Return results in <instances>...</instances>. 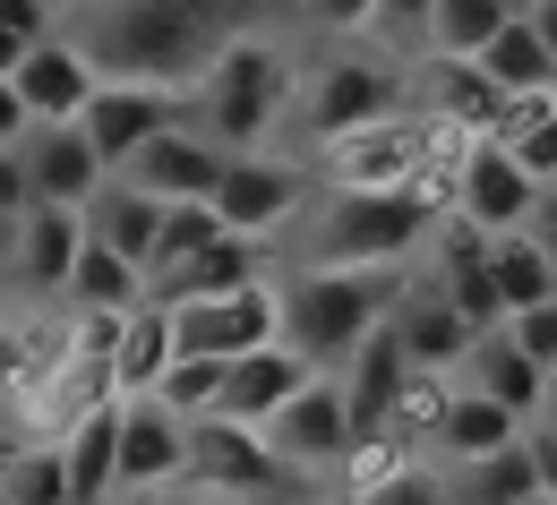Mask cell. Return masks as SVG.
<instances>
[{
    "mask_svg": "<svg viewBox=\"0 0 557 505\" xmlns=\"http://www.w3.org/2000/svg\"><path fill=\"white\" fill-rule=\"evenodd\" d=\"M481 61H488V77H497L506 94H523V86H557V43L541 35V17H532V9H515V17L488 35Z\"/></svg>",
    "mask_w": 557,
    "mask_h": 505,
    "instance_id": "29",
    "label": "cell"
},
{
    "mask_svg": "<svg viewBox=\"0 0 557 505\" xmlns=\"http://www.w3.org/2000/svg\"><path fill=\"white\" fill-rule=\"evenodd\" d=\"M189 489H214L232 505H275L292 489V471H283V454L267 445L258 420L207 412V420H189Z\"/></svg>",
    "mask_w": 557,
    "mask_h": 505,
    "instance_id": "6",
    "label": "cell"
},
{
    "mask_svg": "<svg viewBox=\"0 0 557 505\" xmlns=\"http://www.w3.org/2000/svg\"><path fill=\"white\" fill-rule=\"evenodd\" d=\"M223 377H232V361H214V352H181V361L163 368V403L172 412H189V420H207V412H223Z\"/></svg>",
    "mask_w": 557,
    "mask_h": 505,
    "instance_id": "33",
    "label": "cell"
},
{
    "mask_svg": "<svg viewBox=\"0 0 557 505\" xmlns=\"http://www.w3.org/2000/svg\"><path fill=\"white\" fill-rule=\"evenodd\" d=\"M437 206L420 189H309V206L283 223V266H420Z\"/></svg>",
    "mask_w": 557,
    "mask_h": 505,
    "instance_id": "2",
    "label": "cell"
},
{
    "mask_svg": "<svg viewBox=\"0 0 557 505\" xmlns=\"http://www.w3.org/2000/svg\"><path fill=\"white\" fill-rule=\"evenodd\" d=\"M309 189H318V172H309L300 154L258 146V154H232V163H223L214 206H223V223H232V231H267V240H283V223L309 206Z\"/></svg>",
    "mask_w": 557,
    "mask_h": 505,
    "instance_id": "8",
    "label": "cell"
},
{
    "mask_svg": "<svg viewBox=\"0 0 557 505\" xmlns=\"http://www.w3.org/2000/svg\"><path fill=\"white\" fill-rule=\"evenodd\" d=\"M523 505H557V497H549V489H532V497H523Z\"/></svg>",
    "mask_w": 557,
    "mask_h": 505,
    "instance_id": "47",
    "label": "cell"
},
{
    "mask_svg": "<svg viewBox=\"0 0 557 505\" xmlns=\"http://www.w3.org/2000/svg\"><path fill=\"white\" fill-rule=\"evenodd\" d=\"M214 231H223V206H214V198H172V206H163V231H154V257H146V283L163 291Z\"/></svg>",
    "mask_w": 557,
    "mask_h": 505,
    "instance_id": "31",
    "label": "cell"
},
{
    "mask_svg": "<svg viewBox=\"0 0 557 505\" xmlns=\"http://www.w3.org/2000/svg\"><path fill=\"white\" fill-rule=\"evenodd\" d=\"M515 9H541V0H515Z\"/></svg>",
    "mask_w": 557,
    "mask_h": 505,
    "instance_id": "48",
    "label": "cell"
},
{
    "mask_svg": "<svg viewBox=\"0 0 557 505\" xmlns=\"http://www.w3.org/2000/svg\"><path fill=\"white\" fill-rule=\"evenodd\" d=\"M35 206V180H26V154L17 146H0V249H9V231H17V215Z\"/></svg>",
    "mask_w": 557,
    "mask_h": 505,
    "instance_id": "37",
    "label": "cell"
},
{
    "mask_svg": "<svg viewBox=\"0 0 557 505\" xmlns=\"http://www.w3.org/2000/svg\"><path fill=\"white\" fill-rule=\"evenodd\" d=\"M532 454H541V489L557 497V420H532Z\"/></svg>",
    "mask_w": 557,
    "mask_h": 505,
    "instance_id": "41",
    "label": "cell"
},
{
    "mask_svg": "<svg viewBox=\"0 0 557 505\" xmlns=\"http://www.w3.org/2000/svg\"><path fill=\"white\" fill-rule=\"evenodd\" d=\"M52 326H61V300H35V291L0 283V412L26 394V377L52 361Z\"/></svg>",
    "mask_w": 557,
    "mask_h": 505,
    "instance_id": "22",
    "label": "cell"
},
{
    "mask_svg": "<svg viewBox=\"0 0 557 505\" xmlns=\"http://www.w3.org/2000/svg\"><path fill=\"white\" fill-rule=\"evenodd\" d=\"M309 377H318V361H309L292 334H275V343H258V352H240V361H232V377H223V412L267 429L283 403L309 386Z\"/></svg>",
    "mask_w": 557,
    "mask_h": 505,
    "instance_id": "19",
    "label": "cell"
},
{
    "mask_svg": "<svg viewBox=\"0 0 557 505\" xmlns=\"http://www.w3.org/2000/svg\"><path fill=\"white\" fill-rule=\"evenodd\" d=\"M412 112V61H395L369 35H300V70H292V112H283V154H318L360 121Z\"/></svg>",
    "mask_w": 557,
    "mask_h": 505,
    "instance_id": "1",
    "label": "cell"
},
{
    "mask_svg": "<svg viewBox=\"0 0 557 505\" xmlns=\"http://www.w3.org/2000/svg\"><path fill=\"white\" fill-rule=\"evenodd\" d=\"M455 386H472V394H497V403H515L523 420H541V412H549V368L523 352L515 317H506V326H481V334L463 343V361H455Z\"/></svg>",
    "mask_w": 557,
    "mask_h": 505,
    "instance_id": "16",
    "label": "cell"
},
{
    "mask_svg": "<svg viewBox=\"0 0 557 505\" xmlns=\"http://www.w3.org/2000/svg\"><path fill=\"white\" fill-rule=\"evenodd\" d=\"M429 163H437V121L420 103L386 112V121H360V129H344V138H326L309 154V172L326 189H420V198H429Z\"/></svg>",
    "mask_w": 557,
    "mask_h": 505,
    "instance_id": "5",
    "label": "cell"
},
{
    "mask_svg": "<svg viewBox=\"0 0 557 505\" xmlns=\"http://www.w3.org/2000/svg\"><path fill=\"white\" fill-rule=\"evenodd\" d=\"M223 163H232V146H223V138H207L198 121H172V129H163V138H146L138 154L121 163V172H129L138 189H154V198L172 206V198H214Z\"/></svg>",
    "mask_w": 557,
    "mask_h": 505,
    "instance_id": "15",
    "label": "cell"
},
{
    "mask_svg": "<svg viewBox=\"0 0 557 505\" xmlns=\"http://www.w3.org/2000/svg\"><path fill=\"white\" fill-rule=\"evenodd\" d=\"M377 0H300V35H369Z\"/></svg>",
    "mask_w": 557,
    "mask_h": 505,
    "instance_id": "36",
    "label": "cell"
},
{
    "mask_svg": "<svg viewBox=\"0 0 557 505\" xmlns=\"http://www.w3.org/2000/svg\"><path fill=\"white\" fill-rule=\"evenodd\" d=\"M95 86H103V70L77 52L70 35H35L26 61H17V94H26L35 121H77V112L95 103Z\"/></svg>",
    "mask_w": 557,
    "mask_h": 505,
    "instance_id": "18",
    "label": "cell"
},
{
    "mask_svg": "<svg viewBox=\"0 0 557 505\" xmlns=\"http://www.w3.org/2000/svg\"><path fill=\"white\" fill-rule=\"evenodd\" d=\"M532 17H541V35H549V43H557V0H541V9H532Z\"/></svg>",
    "mask_w": 557,
    "mask_h": 505,
    "instance_id": "45",
    "label": "cell"
},
{
    "mask_svg": "<svg viewBox=\"0 0 557 505\" xmlns=\"http://www.w3.org/2000/svg\"><path fill=\"white\" fill-rule=\"evenodd\" d=\"M26 180H35V198H61V206H86L103 180H112V163H103V146L86 138V121H35L26 138Z\"/></svg>",
    "mask_w": 557,
    "mask_h": 505,
    "instance_id": "17",
    "label": "cell"
},
{
    "mask_svg": "<svg viewBox=\"0 0 557 505\" xmlns=\"http://www.w3.org/2000/svg\"><path fill=\"white\" fill-rule=\"evenodd\" d=\"M541 189H549V180H541L506 138H472V154H463L446 206H455L463 223H481V231H523L532 206H541Z\"/></svg>",
    "mask_w": 557,
    "mask_h": 505,
    "instance_id": "11",
    "label": "cell"
},
{
    "mask_svg": "<svg viewBox=\"0 0 557 505\" xmlns=\"http://www.w3.org/2000/svg\"><path fill=\"white\" fill-rule=\"evenodd\" d=\"M26 43H35V35H17V26H0V77H17V61H26Z\"/></svg>",
    "mask_w": 557,
    "mask_h": 505,
    "instance_id": "43",
    "label": "cell"
},
{
    "mask_svg": "<svg viewBox=\"0 0 557 505\" xmlns=\"http://www.w3.org/2000/svg\"><path fill=\"white\" fill-rule=\"evenodd\" d=\"M488 275L506 291V308H532V300L557 291V257H549V240L523 223V231H497V240H488Z\"/></svg>",
    "mask_w": 557,
    "mask_h": 505,
    "instance_id": "30",
    "label": "cell"
},
{
    "mask_svg": "<svg viewBox=\"0 0 557 505\" xmlns=\"http://www.w3.org/2000/svg\"><path fill=\"white\" fill-rule=\"evenodd\" d=\"M351 437H360V420H351V386L344 368H318L292 403H283L275 420H267V445L283 454V471L292 480H335L351 454Z\"/></svg>",
    "mask_w": 557,
    "mask_h": 505,
    "instance_id": "7",
    "label": "cell"
},
{
    "mask_svg": "<svg viewBox=\"0 0 557 505\" xmlns=\"http://www.w3.org/2000/svg\"><path fill=\"white\" fill-rule=\"evenodd\" d=\"M523 429H532V420H523L515 403L455 386V403H446V429H437V463H463V454H488V445H515Z\"/></svg>",
    "mask_w": 557,
    "mask_h": 505,
    "instance_id": "27",
    "label": "cell"
},
{
    "mask_svg": "<svg viewBox=\"0 0 557 505\" xmlns=\"http://www.w3.org/2000/svg\"><path fill=\"white\" fill-rule=\"evenodd\" d=\"M121 420H129V403H121V394H103V403H86L70 429H61V454H70L77 497L121 489Z\"/></svg>",
    "mask_w": 557,
    "mask_h": 505,
    "instance_id": "24",
    "label": "cell"
},
{
    "mask_svg": "<svg viewBox=\"0 0 557 505\" xmlns=\"http://www.w3.org/2000/svg\"><path fill=\"white\" fill-rule=\"evenodd\" d=\"M35 129V112H26V94H17V77H0V146H17Z\"/></svg>",
    "mask_w": 557,
    "mask_h": 505,
    "instance_id": "40",
    "label": "cell"
},
{
    "mask_svg": "<svg viewBox=\"0 0 557 505\" xmlns=\"http://www.w3.org/2000/svg\"><path fill=\"white\" fill-rule=\"evenodd\" d=\"M412 377H420V361L404 352V334H395V317H386V326H377V334L344 361L351 420H360V429H386V420H395V403L412 394Z\"/></svg>",
    "mask_w": 557,
    "mask_h": 505,
    "instance_id": "21",
    "label": "cell"
},
{
    "mask_svg": "<svg viewBox=\"0 0 557 505\" xmlns=\"http://www.w3.org/2000/svg\"><path fill=\"white\" fill-rule=\"evenodd\" d=\"M86 231L103 240V249H121V257H154V231H163V198L154 189H138L129 172H112L95 198H86Z\"/></svg>",
    "mask_w": 557,
    "mask_h": 505,
    "instance_id": "23",
    "label": "cell"
},
{
    "mask_svg": "<svg viewBox=\"0 0 557 505\" xmlns=\"http://www.w3.org/2000/svg\"><path fill=\"white\" fill-rule=\"evenodd\" d=\"M506 17H515V0H437V43L429 52H481Z\"/></svg>",
    "mask_w": 557,
    "mask_h": 505,
    "instance_id": "35",
    "label": "cell"
},
{
    "mask_svg": "<svg viewBox=\"0 0 557 505\" xmlns=\"http://www.w3.org/2000/svg\"><path fill=\"white\" fill-rule=\"evenodd\" d=\"M172 326H181V352H214V361H240L258 343L283 334V283H240V291H207V300H172Z\"/></svg>",
    "mask_w": 557,
    "mask_h": 505,
    "instance_id": "9",
    "label": "cell"
},
{
    "mask_svg": "<svg viewBox=\"0 0 557 505\" xmlns=\"http://www.w3.org/2000/svg\"><path fill=\"white\" fill-rule=\"evenodd\" d=\"M412 103L429 121L463 129V138H497V121H506V86L488 77L481 52H420L412 61Z\"/></svg>",
    "mask_w": 557,
    "mask_h": 505,
    "instance_id": "12",
    "label": "cell"
},
{
    "mask_svg": "<svg viewBox=\"0 0 557 505\" xmlns=\"http://www.w3.org/2000/svg\"><path fill=\"white\" fill-rule=\"evenodd\" d=\"M163 505H232V497H214V489H172Z\"/></svg>",
    "mask_w": 557,
    "mask_h": 505,
    "instance_id": "44",
    "label": "cell"
},
{
    "mask_svg": "<svg viewBox=\"0 0 557 505\" xmlns=\"http://www.w3.org/2000/svg\"><path fill=\"white\" fill-rule=\"evenodd\" d=\"M541 420H557V368H549V412H541Z\"/></svg>",
    "mask_w": 557,
    "mask_h": 505,
    "instance_id": "46",
    "label": "cell"
},
{
    "mask_svg": "<svg viewBox=\"0 0 557 505\" xmlns=\"http://www.w3.org/2000/svg\"><path fill=\"white\" fill-rule=\"evenodd\" d=\"M292 70H300V35H232L214 52V70L189 86V121L223 138L232 154L283 146V112H292Z\"/></svg>",
    "mask_w": 557,
    "mask_h": 505,
    "instance_id": "3",
    "label": "cell"
},
{
    "mask_svg": "<svg viewBox=\"0 0 557 505\" xmlns=\"http://www.w3.org/2000/svg\"><path fill=\"white\" fill-rule=\"evenodd\" d=\"M497 138L515 146V154H523L541 180H557V86H523V94H506Z\"/></svg>",
    "mask_w": 557,
    "mask_h": 505,
    "instance_id": "32",
    "label": "cell"
},
{
    "mask_svg": "<svg viewBox=\"0 0 557 505\" xmlns=\"http://www.w3.org/2000/svg\"><path fill=\"white\" fill-rule=\"evenodd\" d=\"M369 43H386L395 61H420L437 43V0H377L369 9Z\"/></svg>",
    "mask_w": 557,
    "mask_h": 505,
    "instance_id": "34",
    "label": "cell"
},
{
    "mask_svg": "<svg viewBox=\"0 0 557 505\" xmlns=\"http://www.w3.org/2000/svg\"><path fill=\"white\" fill-rule=\"evenodd\" d=\"M515 334H523V352H532L541 368H557V291L532 300V308H515Z\"/></svg>",
    "mask_w": 557,
    "mask_h": 505,
    "instance_id": "38",
    "label": "cell"
},
{
    "mask_svg": "<svg viewBox=\"0 0 557 505\" xmlns=\"http://www.w3.org/2000/svg\"><path fill=\"white\" fill-rule=\"evenodd\" d=\"M395 334H404V352H412L420 368H455L481 326L455 308V291L437 283L429 266H412V283H404V300H395Z\"/></svg>",
    "mask_w": 557,
    "mask_h": 505,
    "instance_id": "20",
    "label": "cell"
},
{
    "mask_svg": "<svg viewBox=\"0 0 557 505\" xmlns=\"http://www.w3.org/2000/svg\"><path fill=\"white\" fill-rule=\"evenodd\" d=\"M77 121H86V138L103 146V163L121 172L146 138H163L172 121H189V94H181V86H146V77H103Z\"/></svg>",
    "mask_w": 557,
    "mask_h": 505,
    "instance_id": "13",
    "label": "cell"
},
{
    "mask_svg": "<svg viewBox=\"0 0 557 505\" xmlns=\"http://www.w3.org/2000/svg\"><path fill=\"white\" fill-rule=\"evenodd\" d=\"M446 480H455V505H523L541 489V454H532V429L515 437V445H488V454H463V463H446Z\"/></svg>",
    "mask_w": 557,
    "mask_h": 505,
    "instance_id": "25",
    "label": "cell"
},
{
    "mask_svg": "<svg viewBox=\"0 0 557 505\" xmlns=\"http://www.w3.org/2000/svg\"><path fill=\"white\" fill-rule=\"evenodd\" d=\"M86 249V206H61V198H35L9 249H0V283L9 291H35V300H61L70 291V266Z\"/></svg>",
    "mask_w": 557,
    "mask_h": 505,
    "instance_id": "10",
    "label": "cell"
},
{
    "mask_svg": "<svg viewBox=\"0 0 557 505\" xmlns=\"http://www.w3.org/2000/svg\"><path fill=\"white\" fill-rule=\"evenodd\" d=\"M172 361H181V326H172V300H154V291H146L138 308L121 317V394H154Z\"/></svg>",
    "mask_w": 557,
    "mask_h": 505,
    "instance_id": "26",
    "label": "cell"
},
{
    "mask_svg": "<svg viewBox=\"0 0 557 505\" xmlns=\"http://www.w3.org/2000/svg\"><path fill=\"white\" fill-rule=\"evenodd\" d=\"M283 283V334L318 368H344L412 283V266H275Z\"/></svg>",
    "mask_w": 557,
    "mask_h": 505,
    "instance_id": "4",
    "label": "cell"
},
{
    "mask_svg": "<svg viewBox=\"0 0 557 505\" xmlns=\"http://www.w3.org/2000/svg\"><path fill=\"white\" fill-rule=\"evenodd\" d=\"M146 291H154V283H146L138 257H121V249H103V240L86 231V249H77V266H70L61 308H138Z\"/></svg>",
    "mask_w": 557,
    "mask_h": 505,
    "instance_id": "28",
    "label": "cell"
},
{
    "mask_svg": "<svg viewBox=\"0 0 557 505\" xmlns=\"http://www.w3.org/2000/svg\"><path fill=\"white\" fill-rule=\"evenodd\" d=\"M532 231L549 240V257H557V180H549V189H541V206H532Z\"/></svg>",
    "mask_w": 557,
    "mask_h": 505,
    "instance_id": "42",
    "label": "cell"
},
{
    "mask_svg": "<svg viewBox=\"0 0 557 505\" xmlns=\"http://www.w3.org/2000/svg\"><path fill=\"white\" fill-rule=\"evenodd\" d=\"M129 420H121V489H189V412H172L163 394H121Z\"/></svg>",
    "mask_w": 557,
    "mask_h": 505,
    "instance_id": "14",
    "label": "cell"
},
{
    "mask_svg": "<svg viewBox=\"0 0 557 505\" xmlns=\"http://www.w3.org/2000/svg\"><path fill=\"white\" fill-rule=\"evenodd\" d=\"M0 26H17V35H61V0H0Z\"/></svg>",
    "mask_w": 557,
    "mask_h": 505,
    "instance_id": "39",
    "label": "cell"
}]
</instances>
